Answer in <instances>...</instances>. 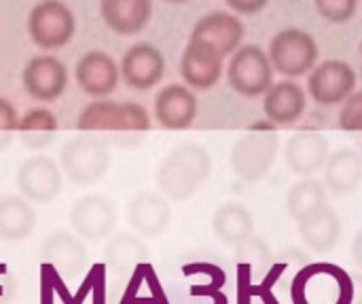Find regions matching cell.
Returning a JSON list of instances; mask_svg holds the SVG:
<instances>
[{"label":"cell","mask_w":362,"mask_h":304,"mask_svg":"<svg viewBox=\"0 0 362 304\" xmlns=\"http://www.w3.org/2000/svg\"><path fill=\"white\" fill-rule=\"evenodd\" d=\"M212 174V157L197 142H180L157 165L155 184L170 201H187L199 193Z\"/></svg>","instance_id":"6da1fadb"},{"label":"cell","mask_w":362,"mask_h":304,"mask_svg":"<svg viewBox=\"0 0 362 304\" xmlns=\"http://www.w3.org/2000/svg\"><path fill=\"white\" fill-rule=\"evenodd\" d=\"M354 284L346 269L333 262H308L291 281L293 304H352Z\"/></svg>","instance_id":"7a4b0ae2"},{"label":"cell","mask_w":362,"mask_h":304,"mask_svg":"<svg viewBox=\"0 0 362 304\" xmlns=\"http://www.w3.org/2000/svg\"><path fill=\"white\" fill-rule=\"evenodd\" d=\"M278 152V127H274L269 121H257L233 144L229 154L231 169L242 182H261L274 167Z\"/></svg>","instance_id":"3957f363"},{"label":"cell","mask_w":362,"mask_h":304,"mask_svg":"<svg viewBox=\"0 0 362 304\" xmlns=\"http://www.w3.org/2000/svg\"><path fill=\"white\" fill-rule=\"evenodd\" d=\"M81 133H146L151 129V114L142 104L100 99L87 104L76 118Z\"/></svg>","instance_id":"277c9868"},{"label":"cell","mask_w":362,"mask_h":304,"mask_svg":"<svg viewBox=\"0 0 362 304\" xmlns=\"http://www.w3.org/2000/svg\"><path fill=\"white\" fill-rule=\"evenodd\" d=\"M59 165L70 182H74L76 186H91L108 174V144L100 135H76L62 146Z\"/></svg>","instance_id":"5b68a950"},{"label":"cell","mask_w":362,"mask_h":304,"mask_svg":"<svg viewBox=\"0 0 362 304\" xmlns=\"http://www.w3.org/2000/svg\"><path fill=\"white\" fill-rule=\"evenodd\" d=\"M76 32V17L66 2L42 0L34 4L28 15L30 40L42 51H57L66 47Z\"/></svg>","instance_id":"8992f818"},{"label":"cell","mask_w":362,"mask_h":304,"mask_svg":"<svg viewBox=\"0 0 362 304\" xmlns=\"http://www.w3.org/2000/svg\"><path fill=\"white\" fill-rule=\"evenodd\" d=\"M318 53V42L312 34L299 28H286L272 38L267 57L274 70L288 78H297L316 68Z\"/></svg>","instance_id":"52a82bcc"},{"label":"cell","mask_w":362,"mask_h":304,"mask_svg":"<svg viewBox=\"0 0 362 304\" xmlns=\"http://www.w3.org/2000/svg\"><path fill=\"white\" fill-rule=\"evenodd\" d=\"M227 83L244 97H259L274 85V68L259 44H242L229 59Z\"/></svg>","instance_id":"ba28073f"},{"label":"cell","mask_w":362,"mask_h":304,"mask_svg":"<svg viewBox=\"0 0 362 304\" xmlns=\"http://www.w3.org/2000/svg\"><path fill=\"white\" fill-rule=\"evenodd\" d=\"M15 182L21 197L28 203H38V205L51 203L62 193L64 186L62 167H57V163L47 154L28 157L17 169Z\"/></svg>","instance_id":"9c48e42d"},{"label":"cell","mask_w":362,"mask_h":304,"mask_svg":"<svg viewBox=\"0 0 362 304\" xmlns=\"http://www.w3.org/2000/svg\"><path fill=\"white\" fill-rule=\"evenodd\" d=\"M70 226L85 243H100L117 226V207L104 195H85L70 209Z\"/></svg>","instance_id":"30bf717a"},{"label":"cell","mask_w":362,"mask_h":304,"mask_svg":"<svg viewBox=\"0 0 362 304\" xmlns=\"http://www.w3.org/2000/svg\"><path fill=\"white\" fill-rule=\"evenodd\" d=\"M354 89L356 72L348 61L341 59H327L318 63L308 78V93L322 108L344 104L354 93Z\"/></svg>","instance_id":"8fae6325"},{"label":"cell","mask_w":362,"mask_h":304,"mask_svg":"<svg viewBox=\"0 0 362 304\" xmlns=\"http://www.w3.org/2000/svg\"><path fill=\"white\" fill-rule=\"evenodd\" d=\"M70 76L66 63L55 55H36L32 57L21 72V85L25 93L42 104H51L64 95L68 89Z\"/></svg>","instance_id":"7c38bea8"},{"label":"cell","mask_w":362,"mask_h":304,"mask_svg":"<svg viewBox=\"0 0 362 304\" xmlns=\"http://www.w3.org/2000/svg\"><path fill=\"white\" fill-rule=\"evenodd\" d=\"M244 36L246 28L238 15L229 11H212L195 23L189 40L210 47L225 59L240 49Z\"/></svg>","instance_id":"4fadbf2b"},{"label":"cell","mask_w":362,"mask_h":304,"mask_svg":"<svg viewBox=\"0 0 362 304\" xmlns=\"http://www.w3.org/2000/svg\"><path fill=\"white\" fill-rule=\"evenodd\" d=\"M40 260L42 265L53 267L64 281H74L85 273L89 262V252L85 241H81L74 233L55 231L45 239L40 250Z\"/></svg>","instance_id":"5bb4252c"},{"label":"cell","mask_w":362,"mask_h":304,"mask_svg":"<svg viewBox=\"0 0 362 304\" xmlns=\"http://www.w3.org/2000/svg\"><path fill=\"white\" fill-rule=\"evenodd\" d=\"M121 78L129 89L148 91L153 89L165 74V57L151 42L132 44L119 66Z\"/></svg>","instance_id":"9a60e30c"},{"label":"cell","mask_w":362,"mask_h":304,"mask_svg":"<svg viewBox=\"0 0 362 304\" xmlns=\"http://www.w3.org/2000/svg\"><path fill=\"white\" fill-rule=\"evenodd\" d=\"M170 222L172 207L159 193L142 190L127 203V224L138 237L157 239L168 231Z\"/></svg>","instance_id":"2e32d148"},{"label":"cell","mask_w":362,"mask_h":304,"mask_svg":"<svg viewBox=\"0 0 362 304\" xmlns=\"http://www.w3.org/2000/svg\"><path fill=\"white\" fill-rule=\"evenodd\" d=\"M155 121L168 131H185L197 118V97L185 85H165L153 104Z\"/></svg>","instance_id":"e0dca14e"},{"label":"cell","mask_w":362,"mask_h":304,"mask_svg":"<svg viewBox=\"0 0 362 304\" xmlns=\"http://www.w3.org/2000/svg\"><path fill=\"white\" fill-rule=\"evenodd\" d=\"M74 78L83 93L91 97H104L117 89L121 72L115 57H110L106 51L93 49L78 57L74 66Z\"/></svg>","instance_id":"ac0fdd59"},{"label":"cell","mask_w":362,"mask_h":304,"mask_svg":"<svg viewBox=\"0 0 362 304\" xmlns=\"http://www.w3.org/2000/svg\"><path fill=\"white\" fill-rule=\"evenodd\" d=\"M329 159V140L314 129H301L284 146V161L293 174L312 178Z\"/></svg>","instance_id":"d6986e66"},{"label":"cell","mask_w":362,"mask_h":304,"mask_svg":"<svg viewBox=\"0 0 362 304\" xmlns=\"http://www.w3.org/2000/svg\"><path fill=\"white\" fill-rule=\"evenodd\" d=\"M223 57L202 42H191L185 47L180 57V76L191 89L208 91L223 74Z\"/></svg>","instance_id":"ffe728a7"},{"label":"cell","mask_w":362,"mask_h":304,"mask_svg":"<svg viewBox=\"0 0 362 304\" xmlns=\"http://www.w3.org/2000/svg\"><path fill=\"white\" fill-rule=\"evenodd\" d=\"M305 91L295 80L274 83L265 93L263 112L274 127H286L301 118L305 112Z\"/></svg>","instance_id":"44dd1931"},{"label":"cell","mask_w":362,"mask_h":304,"mask_svg":"<svg viewBox=\"0 0 362 304\" xmlns=\"http://www.w3.org/2000/svg\"><path fill=\"white\" fill-rule=\"evenodd\" d=\"M100 15L104 23L119 36L138 34L153 15L151 0H102Z\"/></svg>","instance_id":"7402d4cb"},{"label":"cell","mask_w":362,"mask_h":304,"mask_svg":"<svg viewBox=\"0 0 362 304\" xmlns=\"http://www.w3.org/2000/svg\"><path fill=\"white\" fill-rule=\"evenodd\" d=\"M151 250L146 248V243L129 233H119L115 237L108 239L106 248H104V267L108 273L121 277V275H132L140 265L148 262Z\"/></svg>","instance_id":"603a6c76"},{"label":"cell","mask_w":362,"mask_h":304,"mask_svg":"<svg viewBox=\"0 0 362 304\" xmlns=\"http://www.w3.org/2000/svg\"><path fill=\"white\" fill-rule=\"evenodd\" d=\"M299 224L301 241L318 254H325L333 250L341 237V220L337 212L329 205H322L320 209L305 216Z\"/></svg>","instance_id":"cb8c5ba5"},{"label":"cell","mask_w":362,"mask_h":304,"mask_svg":"<svg viewBox=\"0 0 362 304\" xmlns=\"http://www.w3.org/2000/svg\"><path fill=\"white\" fill-rule=\"evenodd\" d=\"M212 231L229 248H240L255 237V218L240 203H225L214 212Z\"/></svg>","instance_id":"d4e9b609"},{"label":"cell","mask_w":362,"mask_h":304,"mask_svg":"<svg viewBox=\"0 0 362 304\" xmlns=\"http://www.w3.org/2000/svg\"><path fill=\"white\" fill-rule=\"evenodd\" d=\"M322 171L325 188H331L335 195H350L362 180V157L356 148H339L329 154Z\"/></svg>","instance_id":"484cf974"},{"label":"cell","mask_w":362,"mask_h":304,"mask_svg":"<svg viewBox=\"0 0 362 304\" xmlns=\"http://www.w3.org/2000/svg\"><path fill=\"white\" fill-rule=\"evenodd\" d=\"M36 229V209L23 197L8 195L0 199V241H25Z\"/></svg>","instance_id":"4316f807"},{"label":"cell","mask_w":362,"mask_h":304,"mask_svg":"<svg viewBox=\"0 0 362 304\" xmlns=\"http://www.w3.org/2000/svg\"><path fill=\"white\" fill-rule=\"evenodd\" d=\"M57 135V116L45 108H32L23 116H19L17 123V140L28 148V150H45L47 146L53 144Z\"/></svg>","instance_id":"83f0119b"},{"label":"cell","mask_w":362,"mask_h":304,"mask_svg":"<svg viewBox=\"0 0 362 304\" xmlns=\"http://www.w3.org/2000/svg\"><path fill=\"white\" fill-rule=\"evenodd\" d=\"M119 304H170V298L151 262L140 265L129 275V281L119 298Z\"/></svg>","instance_id":"f1b7e54d"},{"label":"cell","mask_w":362,"mask_h":304,"mask_svg":"<svg viewBox=\"0 0 362 304\" xmlns=\"http://www.w3.org/2000/svg\"><path fill=\"white\" fill-rule=\"evenodd\" d=\"M322 205H327V188L316 178H305L291 186L286 207L295 222H301L305 216L320 209Z\"/></svg>","instance_id":"f546056e"},{"label":"cell","mask_w":362,"mask_h":304,"mask_svg":"<svg viewBox=\"0 0 362 304\" xmlns=\"http://www.w3.org/2000/svg\"><path fill=\"white\" fill-rule=\"evenodd\" d=\"M106 267L102 262L91 265L83 284L72 294V304H85V298L91 296V304H106Z\"/></svg>","instance_id":"4dcf8cb0"},{"label":"cell","mask_w":362,"mask_h":304,"mask_svg":"<svg viewBox=\"0 0 362 304\" xmlns=\"http://www.w3.org/2000/svg\"><path fill=\"white\" fill-rule=\"evenodd\" d=\"M235 265L238 269H246L252 275V281L257 277L259 271L267 269V260H269V252L263 245V241H259L257 237H252L248 243L235 248Z\"/></svg>","instance_id":"1f68e13d"},{"label":"cell","mask_w":362,"mask_h":304,"mask_svg":"<svg viewBox=\"0 0 362 304\" xmlns=\"http://www.w3.org/2000/svg\"><path fill=\"white\" fill-rule=\"evenodd\" d=\"M356 0H316V11L325 21L346 23L356 13Z\"/></svg>","instance_id":"d6a6232c"},{"label":"cell","mask_w":362,"mask_h":304,"mask_svg":"<svg viewBox=\"0 0 362 304\" xmlns=\"http://www.w3.org/2000/svg\"><path fill=\"white\" fill-rule=\"evenodd\" d=\"M339 127L350 133H362V91L352 93L339 110Z\"/></svg>","instance_id":"836d02e7"},{"label":"cell","mask_w":362,"mask_h":304,"mask_svg":"<svg viewBox=\"0 0 362 304\" xmlns=\"http://www.w3.org/2000/svg\"><path fill=\"white\" fill-rule=\"evenodd\" d=\"M17 108L6 97H0V150H4L17 133Z\"/></svg>","instance_id":"e575fe53"},{"label":"cell","mask_w":362,"mask_h":304,"mask_svg":"<svg viewBox=\"0 0 362 304\" xmlns=\"http://www.w3.org/2000/svg\"><path fill=\"white\" fill-rule=\"evenodd\" d=\"M238 304H265L257 292V284L246 269H238Z\"/></svg>","instance_id":"d590c367"},{"label":"cell","mask_w":362,"mask_h":304,"mask_svg":"<svg viewBox=\"0 0 362 304\" xmlns=\"http://www.w3.org/2000/svg\"><path fill=\"white\" fill-rule=\"evenodd\" d=\"M225 286L218 284H195L189 288V296L191 298H202L206 304H229L227 294L223 292Z\"/></svg>","instance_id":"8d00e7d4"},{"label":"cell","mask_w":362,"mask_h":304,"mask_svg":"<svg viewBox=\"0 0 362 304\" xmlns=\"http://www.w3.org/2000/svg\"><path fill=\"white\" fill-rule=\"evenodd\" d=\"M17 292H19L17 277L13 275L8 265L0 262V304L13 303L17 298Z\"/></svg>","instance_id":"74e56055"},{"label":"cell","mask_w":362,"mask_h":304,"mask_svg":"<svg viewBox=\"0 0 362 304\" xmlns=\"http://www.w3.org/2000/svg\"><path fill=\"white\" fill-rule=\"evenodd\" d=\"M227 6L240 15H252L267 6V0H227Z\"/></svg>","instance_id":"f35d334b"},{"label":"cell","mask_w":362,"mask_h":304,"mask_svg":"<svg viewBox=\"0 0 362 304\" xmlns=\"http://www.w3.org/2000/svg\"><path fill=\"white\" fill-rule=\"evenodd\" d=\"M40 304H55V290L51 286L45 265H40Z\"/></svg>","instance_id":"ab89813d"},{"label":"cell","mask_w":362,"mask_h":304,"mask_svg":"<svg viewBox=\"0 0 362 304\" xmlns=\"http://www.w3.org/2000/svg\"><path fill=\"white\" fill-rule=\"evenodd\" d=\"M352 256H354L356 265H361L362 267V229L356 233V237H354V243H352Z\"/></svg>","instance_id":"60d3db41"},{"label":"cell","mask_w":362,"mask_h":304,"mask_svg":"<svg viewBox=\"0 0 362 304\" xmlns=\"http://www.w3.org/2000/svg\"><path fill=\"white\" fill-rule=\"evenodd\" d=\"M356 152L362 157V133L361 135H356Z\"/></svg>","instance_id":"b9f144b4"},{"label":"cell","mask_w":362,"mask_h":304,"mask_svg":"<svg viewBox=\"0 0 362 304\" xmlns=\"http://www.w3.org/2000/svg\"><path fill=\"white\" fill-rule=\"evenodd\" d=\"M361 55H362V42H361Z\"/></svg>","instance_id":"7bdbcfd3"}]
</instances>
